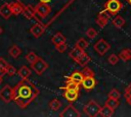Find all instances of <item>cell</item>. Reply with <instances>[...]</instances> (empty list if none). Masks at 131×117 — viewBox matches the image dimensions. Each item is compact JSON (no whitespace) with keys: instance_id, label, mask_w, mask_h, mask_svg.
Segmentation results:
<instances>
[{"instance_id":"23","label":"cell","mask_w":131,"mask_h":117,"mask_svg":"<svg viewBox=\"0 0 131 117\" xmlns=\"http://www.w3.org/2000/svg\"><path fill=\"white\" fill-rule=\"evenodd\" d=\"M114 111H115V110H113V109H112V108H110L108 106L104 105L103 107H101V108H100L99 115H100V116H103V117H111V116H113Z\"/></svg>"},{"instance_id":"19","label":"cell","mask_w":131,"mask_h":117,"mask_svg":"<svg viewBox=\"0 0 131 117\" xmlns=\"http://www.w3.org/2000/svg\"><path fill=\"white\" fill-rule=\"evenodd\" d=\"M67 41V39H66V37L62 35V33H60V32H57L56 34H54L53 36H52V38H51V42H52V44H54V45H58V44H60V43H63V42H66Z\"/></svg>"},{"instance_id":"16","label":"cell","mask_w":131,"mask_h":117,"mask_svg":"<svg viewBox=\"0 0 131 117\" xmlns=\"http://www.w3.org/2000/svg\"><path fill=\"white\" fill-rule=\"evenodd\" d=\"M0 15L3 18H5V19H8L12 15V12H11L9 3H4V4H2L0 6Z\"/></svg>"},{"instance_id":"6","label":"cell","mask_w":131,"mask_h":117,"mask_svg":"<svg viewBox=\"0 0 131 117\" xmlns=\"http://www.w3.org/2000/svg\"><path fill=\"white\" fill-rule=\"evenodd\" d=\"M47 68H48L47 62H46L44 59H42L41 57H38V59H37L35 62H33V63L31 64V69H33L38 75L43 74L44 71H45Z\"/></svg>"},{"instance_id":"28","label":"cell","mask_w":131,"mask_h":117,"mask_svg":"<svg viewBox=\"0 0 131 117\" xmlns=\"http://www.w3.org/2000/svg\"><path fill=\"white\" fill-rule=\"evenodd\" d=\"M75 46L76 47H78V48H80V49H83V50H85L88 46H89V43L84 39V38H80L77 42H76V44H75Z\"/></svg>"},{"instance_id":"31","label":"cell","mask_w":131,"mask_h":117,"mask_svg":"<svg viewBox=\"0 0 131 117\" xmlns=\"http://www.w3.org/2000/svg\"><path fill=\"white\" fill-rule=\"evenodd\" d=\"M82 73H83L84 76H94V71L90 67H88L87 65L86 66H83Z\"/></svg>"},{"instance_id":"14","label":"cell","mask_w":131,"mask_h":117,"mask_svg":"<svg viewBox=\"0 0 131 117\" xmlns=\"http://www.w3.org/2000/svg\"><path fill=\"white\" fill-rule=\"evenodd\" d=\"M9 5H10L12 15L23 14V11H24V8H25V5L23 3H20V2H11V3H9Z\"/></svg>"},{"instance_id":"5","label":"cell","mask_w":131,"mask_h":117,"mask_svg":"<svg viewBox=\"0 0 131 117\" xmlns=\"http://www.w3.org/2000/svg\"><path fill=\"white\" fill-rule=\"evenodd\" d=\"M93 49H94V51H95L99 56H103V55L111 49V45H110L104 39H99V40L93 45Z\"/></svg>"},{"instance_id":"15","label":"cell","mask_w":131,"mask_h":117,"mask_svg":"<svg viewBox=\"0 0 131 117\" xmlns=\"http://www.w3.org/2000/svg\"><path fill=\"white\" fill-rule=\"evenodd\" d=\"M84 53H85V50L80 49V48H78V47L75 46V47L71 50V52L69 53V56H70L71 59H73L75 62H77V61L79 60V58H80Z\"/></svg>"},{"instance_id":"8","label":"cell","mask_w":131,"mask_h":117,"mask_svg":"<svg viewBox=\"0 0 131 117\" xmlns=\"http://www.w3.org/2000/svg\"><path fill=\"white\" fill-rule=\"evenodd\" d=\"M111 16L112 15L110 14V12L107 10L104 9V10L100 11L98 16H97V18H96V24L98 26H100V27H104L108 23V20L111 19Z\"/></svg>"},{"instance_id":"34","label":"cell","mask_w":131,"mask_h":117,"mask_svg":"<svg viewBox=\"0 0 131 117\" xmlns=\"http://www.w3.org/2000/svg\"><path fill=\"white\" fill-rule=\"evenodd\" d=\"M86 36H87L88 38H90V39H94V38L97 36V32H96L95 28L89 27V28L86 31Z\"/></svg>"},{"instance_id":"9","label":"cell","mask_w":131,"mask_h":117,"mask_svg":"<svg viewBox=\"0 0 131 117\" xmlns=\"http://www.w3.org/2000/svg\"><path fill=\"white\" fill-rule=\"evenodd\" d=\"M59 116L60 117H80L81 114L72 104H70L62 110V112L59 114Z\"/></svg>"},{"instance_id":"27","label":"cell","mask_w":131,"mask_h":117,"mask_svg":"<svg viewBox=\"0 0 131 117\" xmlns=\"http://www.w3.org/2000/svg\"><path fill=\"white\" fill-rule=\"evenodd\" d=\"M105 105L108 106L110 108H112L113 110H116L118 108V106L120 105V102L119 100H116V99H112V98H107L106 102H105Z\"/></svg>"},{"instance_id":"35","label":"cell","mask_w":131,"mask_h":117,"mask_svg":"<svg viewBox=\"0 0 131 117\" xmlns=\"http://www.w3.org/2000/svg\"><path fill=\"white\" fill-rule=\"evenodd\" d=\"M55 48H56V50H57L59 53H63V52L67 50L68 46H67V43L63 42V43H60V44H58V45H55Z\"/></svg>"},{"instance_id":"10","label":"cell","mask_w":131,"mask_h":117,"mask_svg":"<svg viewBox=\"0 0 131 117\" xmlns=\"http://www.w3.org/2000/svg\"><path fill=\"white\" fill-rule=\"evenodd\" d=\"M45 30H46V26H45L44 24H42V23H40V22H37V23H35V24H33V25L31 26L30 33H31L35 38H40V37L44 34Z\"/></svg>"},{"instance_id":"39","label":"cell","mask_w":131,"mask_h":117,"mask_svg":"<svg viewBox=\"0 0 131 117\" xmlns=\"http://www.w3.org/2000/svg\"><path fill=\"white\" fill-rule=\"evenodd\" d=\"M126 101H127L128 105H129V106H131V97H128V98H126Z\"/></svg>"},{"instance_id":"36","label":"cell","mask_w":131,"mask_h":117,"mask_svg":"<svg viewBox=\"0 0 131 117\" xmlns=\"http://www.w3.org/2000/svg\"><path fill=\"white\" fill-rule=\"evenodd\" d=\"M124 97H125V99L128 98V97H131V83H129L127 85V87L125 89V91H124Z\"/></svg>"},{"instance_id":"2","label":"cell","mask_w":131,"mask_h":117,"mask_svg":"<svg viewBox=\"0 0 131 117\" xmlns=\"http://www.w3.org/2000/svg\"><path fill=\"white\" fill-rule=\"evenodd\" d=\"M101 106L95 102L94 100H90L83 108V111L86 115L90 116V117H95L97 115H99V111H100Z\"/></svg>"},{"instance_id":"38","label":"cell","mask_w":131,"mask_h":117,"mask_svg":"<svg viewBox=\"0 0 131 117\" xmlns=\"http://www.w3.org/2000/svg\"><path fill=\"white\" fill-rule=\"evenodd\" d=\"M5 74H6V71H5L4 69L0 68V76H1V77H3V76H4Z\"/></svg>"},{"instance_id":"13","label":"cell","mask_w":131,"mask_h":117,"mask_svg":"<svg viewBox=\"0 0 131 117\" xmlns=\"http://www.w3.org/2000/svg\"><path fill=\"white\" fill-rule=\"evenodd\" d=\"M23 15L28 18V19H37L36 17V12H35V9H34V6L28 4V5H25V8H24V11H23Z\"/></svg>"},{"instance_id":"25","label":"cell","mask_w":131,"mask_h":117,"mask_svg":"<svg viewBox=\"0 0 131 117\" xmlns=\"http://www.w3.org/2000/svg\"><path fill=\"white\" fill-rule=\"evenodd\" d=\"M48 106H49V108H50L52 111H57V110H59V109L61 108L62 103H61L58 99H52V100L49 102Z\"/></svg>"},{"instance_id":"7","label":"cell","mask_w":131,"mask_h":117,"mask_svg":"<svg viewBox=\"0 0 131 117\" xmlns=\"http://www.w3.org/2000/svg\"><path fill=\"white\" fill-rule=\"evenodd\" d=\"M35 12L37 15H39L41 18H45L49 15V13L51 12V7L48 5V3H42L39 2L38 4H36L34 6Z\"/></svg>"},{"instance_id":"11","label":"cell","mask_w":131,"mask_h":117,"mask_svg":"<svg viewBox=\"0 0 131 117\" xmlns=\"http://www.w3.org/2000/svg\"><path fill=\"white\" fill-rule=\"evenodd\" d=\"M82 86L87 90V91H91L95 87L96 85V79L94 78V76H84L82 82H81Z\"/></svg>"},{"instance_id":"32","label":"cell","mask_w":131,"mask_h":117,"mask_svg":"<svg viewBox=\"0 0 131 117\" xmlns=\"http://www.w3.org/2000/svg\"><path fill=\"white\" fill-rule=\"evenodd\" d=\"M107 61H108L110 64L116 65V64L118 63V61H119V56L116 55V54H111V55L108 56V58H107Z\"/></svg>"},{"instance_id":"22","label":"cell","mask_w":131,"mask_h":117,"mask_svg":"<svg viewBox=\"0 0 131 117\" xmlns=\"http://www.w3.org/2000/svg\"><path fill=\"white\" fill-rule=\"evenodd\" d=\"M119 59L123 60V61H129L131 59V49L129 48H126V49H123L120 53H119Z\"/></svg>"},{"instance_id":"12","label":"cell","mask_w":131,"mask_h":117,"mask_svg":"<svg viewBox=\"0 0 131 117\" xmlns=\"http://www.w3.org/2000/svg\"><path fill=\"white\" fill-rule=\"evenodd\" d=\"M63 91L64 92H63L62 96L70 103L75 102L79 97V91H75V90H63Z\"/></svg>"},{"instance_id":"29","label":"cell","mask_w":131,"mask_h":117,"mask_svg":"<svg viewBox=\"0 0 131 117\" xmlns=\"http://www.w3.org/2000/svg\"><path fill=\"white\" fill-rule=\"evenodd\" d=\"M38 55L35 53V52H33V51H30L27 55H26V60L30 63V64H32L33 62H35L37 59H38Z\"/></svg>"},{"instance_id":"1","label":"cell","mask_w":131,"mask_h":117,"mask_svg":"<svg viewBox=\"0 0 131 117\" xmlns=\"http://www.w3.org/2000/svg\"><path fill=\"white\" fill-rule=\"evenodd\" d=\"M13 101L19 108H27L39 95V89L29 79H21L14 87Z\"/></svg>"},{"instance_id":"37","label":"cell","mask_w":131,"mask_h":117,"mask_svg":"<svg viewBox=\"0 0 131 117\" xmlns=\"http://www.w3.org/2000/svg\"><path fill=\"white\" fill-rule=\"evenodd\" d=\"M8 66V63H7V61L4 59V58H1L0 57V68H2V69H6V67Z\"/></svg>"},{"instance_id":"43","label":"cell","mask_w":131,"mask_h":117,"mask_svg":"<svg viewBox=\"0 0 131 117\" xmlns=\"http://www.w3.org/2000/svg\"><path fill=\"white\" fill-rule=\"evenodd\" d=\"M1 82H2V77L0 76V83H1Z\"/></svg>"},{"instance_id":"4","label":"cell","mask_w":131,"mask_h":117,"mask_svg":"<svg viewBox=\"0 0 131 117\" xmlns=\"http://www.w3.org/2000/svg\"><path fill=\"white\" fill-rule=\"evenodd\" d=\"M123 7L120 0H107L104 3V9L110 12L111 15H116Z\"/></svg>"},{"instance_id":"41","label":"cell","mask_w":131,"mask_h":117,"mask_svg":"<svg viewBox=\"0 0 131 117\" xmlns=\"http://www.w3.org/2000/svg\"><path fill=\"white\" fill-rule=\"evenodd\" d=\"M2 33H3V28H2V27H1V26H0V35H1V34H2Z\"/></svg>"},{"instance_id":"3","label":"cell","mask_w":131,"mask_h":117,"mask_svg":"<svg viewBox=\"0 0 131 117\" xmlns=\"http://www.w3.org/2000/svg\"><path fill=\"white\" fill-rule=\"evenodd\" d=\"M13 96H14L13 87H11L9 84H5L0 90V99L6 104L13 101Z\"/></svg>"},{"instance_id":"42","label":"cell","mask_w":131,"mask_h":117,"mask_svg":"<svg viewBox=\"0 0 131 117\" xmlns=\"http://www.w3.org/2000/svg\"><path fill=\"white\" fill-rule=\"evenodd\" d=\"M126 1H127V2H128L130 5H131V0H126Z\"/></svg>"},{"instance_id":"40","label":"cell","mask_w":131,"mask_h":117,"mask_svg":"<svg viewBox=\"0 0 131 117\" xmlns=\"http://www.w3.org/2000/svg\"><path fill=\"white\" fill-rule=\"evenodd\" d=\"M40 2H42V3H49L51 0H39Z\"/></svg>"},{"instance_id":"33","label":"cell","mask_w":131,"mask_h":117,"mask_svg":"<svg viewBox=\"0 0 131 117\" xmlns=\"http://www.w3.org/2000/svg\"><path fill=\"white\" fill-rule=\"evenodd\" d=\"M5 71H6V74H8V75H10V76H12V75H14L15 73H17V69H16L14 66L10 65V64H8V66L6 67Z\"/></svg>"},{"instance_id":"17","label":"cell","mask_w":131,"mask_h":117,"mask_svg":"<svg viewBox=\"0 0 131 117\" xmlns=\"http://www.w3.org/2000/svg\"><path fill=\"white\" fill-rule=\"evenodd\" d=\"M83 78H84V75H83L82 71L76 70V71H74L70 76H68L67 80H69V81H74V82H77V83H80V84H81Z\"/></svg>"},{"instance_id":"20","label":"cell","mask_w":131,"mask_h":117,"mask_svg":"<svg viewBox=\"0 0 131 117\" xmlns=\"http://www.w3.org/2000/svg\"><path fill=\"white\" fill-rule=\"evenodd\" d=\"M112 23H113V25H114L116 28H122V27L125 25L126 21H125V19H124L121 15H116V16L114 17V19L112 20Z\"/></svg>"},{"instance_id":"18","label":"cell","mask_w":131,"mask_h":117,"mask_svg":"<svg viewBox=\"0 0 131 117\" xmlns=\"http://www.w3.org/2000/svg\"><path fill=\"white\" fill-rule=\"evenodd\" d=\"M32 73V70L30 67L28 66H21L19 69H17V74L19 75V77L21 79H29V76L31 75Z\"/></svg>"},{"instance_id":"21","label":"cell","mask_w":131,"mask_h":117,"mask_svg":"<svg viewBox=\"0 0 131 117\" xmlns=\"http://www.w3.org/2000/svg\"><path fill=\"white\" fill-rule=\"evenodd\" d=\"M8 54H9L12 58L16 59V58H18V57L20 56L21 50H20V48H19L17 45H12V46L9 48V50H8Z\"/></svg>"},{"instance_id":"30","label":"cell","mask_w":131,"mask_h":117,"mask_svg":"<svg viewBox=\"0 0 131 117\" xmlns=\"http://www.w3.org/2000/svg\"><path fill=\"white\" fill-rule=\"evenodd\" d=\"M107 98H112V99H116L119 100L121 98V93L117 90V89H112L110 91V93L107 94Z\"/></svg>"},{"instance_id":"24","label":"cell","mask_w":131,"mask_h":117,"mask_svg":"<svg viewBox=\"0 0 131 117\" xmlns=\"http://www.w3.org/2000/svg\"><path fill=\"white\" fill-rule=\"evenodd\" d=\"M90 61H91L90 56H89V55H88V54L85 52V53H84V54H83V55H82V56L79 58V60H78L76 63H77V64H79L80 66H82V67H83V66H86V65H87V64H88Z\"/></svg>"},{"instance_id":"26","label":"cell","mask_w":131,"mask_h":117,"mask_svg":"<svg viewBox=\"0 0 131 117\" xmlns=\"http://www.w3.org/2000/svg\"><path fill=\"white\" fill-rule=\"evenodd\" d=\"M61 89H62V90H75V91H79V90H80V83L67 80L66 85L62 86Z\"/></svg>"}]
</instances>
